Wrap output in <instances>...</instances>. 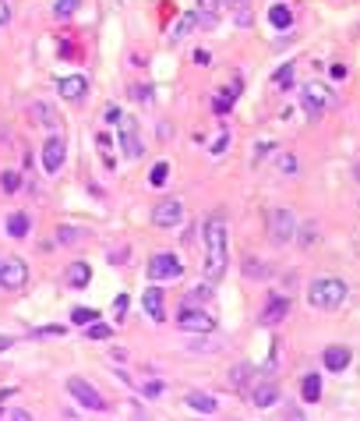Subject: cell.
I'll return each instance as SVG.
<instances>
[{"label":"cell","instance_id":"cell-31","mask_svg":"<svg viewBox=\"0 0 360 421\" xmlns=\"http://www.w3.org/2000/svg\"><path fill=\"white\" fill-rule=\"evenodd\" d=\"M290 82H293V64H283L279 75H275V89H283V85H290Z\"/></svg>","mask_w":360,"mask_h":421},{"label":"cell","instance_id":"cell-11","mask_svg":"<svg viewBox=\"0 0 360 421\" xmlns=\"http://www.w3.org/2000/svg\"><path fill=\"white\" fill-rule=\"evenodd\" d=\"M68 393H71L82 407H89V410H106V400L99 396V389H92L82 375H71V379H68Z\"/></svg>","mask_w":360,"mask_h":421},{"label":"cell","instance_id":"cell-26","mask_svg":"<svg viewBox=\"0 0 360 421\" xmlns=\"http://www.w3.org/2000/svg\"><path fill=\"white\" fill-rule=\"evenodd\" d=\"M166 173H170V163L159 159V163L152 166V173H149V184H152V188H163V184H166Z\"/></svg>","mask_w":360,"mask_h":421},{"label":"cell","instance_id":"cell-30","mask_svg":"<svg viewBox=\"0 0 360 421\" xmlns=\"http://www.w3.org/2000/svg\"><path fill=\"white\" fill-rule=\"evenodd\" d=\"M194 18H198V15H184V22H177V29H173V39H180V36H187V32H191V29L198 25Z\"/></svg>","mask_w":360,"mask_h":421},{"label":"cell","instance_id":"cell-39","mask_svg":"<svg viewBox=\"0 0 360 421\" xmlns=\"http://www.w3.org/2000/svg\"><path fill=\"white\" fill-rule=\"evenodd\" d=\"M39 333H43V336H61V333H68V329H64V326H43Z\"/></svg>","mask_w":360,"mask_h":421},{"label":"cell","instance_id":"cell-14","mask_svg":"<svg viewBox=\"0 0 360 421\" xmlns=\"http://www.w3.org/2000/svg\"><path fill=\"white\" fill-rule=\"evenodd\" d=\"M321 365H325L328 372H346V368H349V350H346V347H325Z\"/></svg>","mask_w":360,"mask_h":421},{"label":"cell","instance_id":"cell-24","mask_svg":"<svg viewBox=\"0 0 360 421\" xmlns=\"http://www.w3.org/2000/svg\"><path fill=\"white\" fill-rule=\"evenodd\" d=\"M209 298H212V280H205L201 287L187 291V305H201V301H209Z\"/></svg>","mask_w":360,"mask_h":421},{"label":"cell","instance_id":"cell-41","mask_svg":"<svg viewBox=\"0 0 360 421\" xmlns=\"http://www.w3.org/2000/svg\"><path fill=\"white\" fill-rule=\"evenodd\" d=\"M135 96H138V99H145V103H149V99H152V96H156V92H152V89H145V85H138V89H135Z\"/></svg>","mask_w":360,"mask_h":421},{"label":"cell","instance_id":"cell-34","mask_svg":"<svg viewBox=\"0 0 360 421\" xmlns=\"http://www.w3.org/2000/svg\"><path fill=\"white\" fill-rule=\"evenodd\" d=\"M223 0H198V15H216Z\"/></svg>","mask_w":360,"mask_h":421},{"label":"cell","instance_id":"cell-12","mask_svg":"<svg viewBox=\"0 0 360 421\" xmlns=\"http://www.w3.org/2000/svg\"><path fill=\"white\" fill-rule=\"evenodd\" d=\"M85 92H89L85 75H64V78H57V96H61L64 103H82Z\"/></svg>","mask_w":360,"mask_h":421},{"label":"cell","instance_id":"cell-28","mask_svg":"<svg viewBox=\"0 0 360 421\" xmlns=\"http://www.w3.org/2000/svg\"><path fill=\"white\" fill-rule=\"evenodd\" d=\"M244 269H247V276H251V280H265V276H268V266H261L258 259H247V262H244Z\"/></svg>","mask_w":360,"mask_h":421},{"label":"cell","instance_id":"cell-46","mask_svg":"<svg viewBox=\"0 0 360 421\" xmlns=\"http://www.w3.org/2000/svg\"><path fill=\"white\" fill-rule=\"evenodd\" d=\"M226 4H233V8H237V4H244V0H226Z\"/></svg>","mask_w":360,"mask_h":421},{"label":"cell","instance_id":"cell-4","mask_svg":"<svg viewBox=\"0 0 360 421\" xmlns=\"http://www.w3.org/2000/svg\"><path fill=\"white\" fill-rule=\"evenodd\" d=\"M117 142H120L124 159H138V156L145 152L142 135H138V121H135V117H128V114H120V117H117Z\"/></svg>","mask_w":360,"mask_h":421},{"label":"cell","instance_id":"cell-16","mask_svg":"<svg viewBox=\"0 0 360 421\" xmlns=\"http://www.w3.org/2000/svg\"><path fill=\"white\" fill-rule=\"evenodd\" d=\"M4 231L22 241V238H29V231H32V216H29V213H11L8 224H4Z\"/></svg>","mask_w":360,"mask_h":421},{"label":"cell","instance_id":"cell-2","mask_svg":"<svg viewBox=\"0 0 360 421\" xmlns=\"http://www.w3.org/2000/svg\"><path fill=\"white\" fill-rule=\"evenodd\" d=\"M346 294H349V287H346L342 280L321 276V280H314V283L307 287V305H311V308H321V312H332V308H339V305L346 301Z\"/></svg>","mask_w":360,"mask_h":421},{"label":"cell","instance_id":"cell-33","mask_svg":"<svg viewBox=\"0 0 360 421\" xmlns=\"http://www.w3.org/2000/svg\"><path fill=\"white\" fill-rule=\"evenodd\" d=\"M78 238H82V231H75V227H61V231H57V241H61V245L78 241Z\"/></svg>","mask_w":360,"mask_h":421},{"label":"cell","instance_id":"cell-29","mask_svg":"<svg viewBox=\"0 0 360 421\" xmlns=\"http://www.w3.org/2000/svg\"><path fill=\"white\" fill-rule=\"evenodd\" d=\"M32 117H36V121H43V124H50V128H57V114H54V110H46L43 103H39V106H32Z\"/></svg>","mask_w":360,"mask_h":421},{"label":"cell","instance_id":"cell-6","mask_svg":"<svg viewBox=\"0 0 360 421\" xmlns=\"http://www.w3.org/2000/svg\"><path fill=\"white\" fill-rule=\"evenodd\" d=\"M25 283H29V266H25V259H18V255L0 259V287H4V291H22Z\"/></svg>","mask_w":360,"mask_h":421},{"label":"cell","instance_id":"cell-19","mask_svg":"<svg viewBox=\"0 0 360 421\" xmlns=\"http://www.w3.org/2000/svg\"><path fill=\"white\" fill-rule=\"evenodd\" d=\"M184 403L187 407H194V410H201V414H216V396H209V393H187L184 396Z\"/></svg>","mask_w":360,"mask_h":421},{"label":"cell","instance_id":"cell-37","mask_svg":"<svg viewBox=\"0 0 360 421\" xmlns=\"http://www.w3.org/2000/svg\"><path fill=\"white\" fill-rule=\"evenodd\" d=\"M142 393L156 400V396H163V382H145V386H142Z\"/></svg>","mask_w":360,"mask_h":421},{"label":"cell","instance_id":"cell-32","mask_svg":"<svg viewBox=\"0 0 360 421\" xmlns=\"http://www.w3.org/2000/svg\"><path fill=\"white\" fill-rule=\"evenodd\" d=\"M71 319H75V326H89V322H96V312L92 308H78Z\"/></svg>","mask_w":360,"mask_h":421},{"label":"cell","instance_id":"cell-35","mask_svg":"<svg viewBox=\"0 0 360 421\" xmlns=\"http://www.w3.org/2000/svg\"><path fill=\"white\" fill-rule=\"evenodd\" d=\"M8 25H11V4L0 0V29H8Z\"/></svg>","mask_w":360,"mask_h":421},{"label":"cell","instance_id":"cell-5","mask_svg":"<svg viewBox=\"0 0 360 421\" xmlns=\"http://www.w3.org/2000/svg\"><path fill=\"white\" fill-rule=\"evenodd\" d=\"M184 276V262L173 252H159L149 259V280L152 283H166V280H180Z\"/></svg>","mask_w":360,"mask_h":421},{"label":"cell","instance_id":"cell-8","mask_svg":"<svg viewBox=\"0 0 360 421\" xmlns=\"http://www.w3.org/2000/svg\"><path fill=\"white\" fill-rule=\"evenodd\" d=\"M268 238L275 245H290L297 238V216L290 213V209H275V213L268 216Z\"/></svg>","mask_w":360,"mask_h":421},{"label":"cell","instance_id":"cell-23","mask_svg":"<svg viewBox=\"0 0 360 421\" xmlns=\"http://www.w3.org/2000/svg\"><path fill=\"white\" fill-rule=\"evenodd\" d=\"M233 99H237V92H233V89L216 92V96H212V110H216V114H230V110H233Z\"/></svg>","mask_w":360,"mask_h":421},{"label":"cell","instance_id":"cell-10","mask_svg":"<svg viewBox=\"0 0 360 421\" xmlns=\"http://www.w3.org/2000/svg\"><path fill=\"white\" fill-rule=\"evenodd\" d=\"M177 326H180L184 333H212V329H216V319H212L209 312H201L198 305H187V308L177 315Z\"/></svg>","mask_w":360,"mask_h":421},{"label":"cell","instance_id":"cell-9","mask_svg":"<svg viewBox=\"0 0 360 421\" xmlns=\"http://www.w3.org/2000/svg\"><path fill=\"white\" fill-rule=\"evenodd\" d=\"M39 159H43V170H46V173H61V166H64V159H68V142H64L61 135H50V138L43 142Z\"/></svg>","mask_w":360,"mask_h":421},{"label":"cell","instance_id":"cell-25","mask_svg":"<svg viewBox=\"0 0 360 421\" xmlns=\"http://www.w3.org/2000/svg\"><path fill=\"white\" fill-rule=\"evenodd\" d=\"M85 336H89V340H110V336H113V326H106V322H89Z\"/></svg>","mask_w":360,"mask_h":421},{"label":"cell","instance_id":"cell-15","mask_svg":"<svg viewBox=\"0 0 360 421\" xmlns=\"http://www.w3.org/2000/svg\"><path fill=\"white\" fill-rule=\"evenodd\" d=\"M286 312H290V301H286V298H272V301L265 305V312H261V326H275V322H283Z\"/></svg>","mask_w":360,"mask_h":421},{"label":"cell","instance_id":"cell-43","mask_svg":"<svg viewBox=\"0 0 360 421\" xmlns=\"http://www.w3.org/2000/svg\"><path fill=\"white\" fill-rule=\"evenodd\" d=\"M194 61H198V64H212V57H209L205 50H194Z\"/></svg>","mask_w":360,"mask_h":421},{"label":"cell","instance_id":"cell-18","mask_svg":"<svg viewBox=\"0 0 360 421\" xmlns=\"http://www.w3.org/2000/svg\"><path fill=\"white\" fill-rule=\"evenodd\" d=\"M89 280H92V269H89V262H75V266H68V283L71 287H89Z\"/></svg>","mask_w":360,"mask_h":421},{"label":"cell","instance_id":"cell-38","mask_svg":"<svg viewBox=\"0 0 360 421\" xmlns=\"http://www.w3.org/2000/svg\"><path fill=\"white\" fill-rule=\"evenodd\" d=\"M279 170H283V173H297V159H293V156H283Z\"/></svg>","mask_w":360,"mask_h":421},{"label":"cell","instance_id":"cell-45","mask_svg":"<svg viewBox=\"0 0 360 421\" xmlns=\"http://www.w3.org/2000/svg\"><path fill=\"white\" fill-rule=\"evenodd\" d=\"M11 347V336H0V350H8Z\"/></svg>","mask_w":360,"mask_h":421},{"label":"cell","instance_id":"cell-7","mask_svg":"<svg viewBox=\"0 0 360 421\" xmlns=\"http://www.w3.org/2000/svg\"><path fill=\"white\" fill-rule=\"evenodd\" d=\"M152 224L170 231V227H180L184 224V202L180 198H163L152 205Z\"/></svg>","mask_w":360,"mask_h":421},{"label":"cell","instance_id":"cell-21","mask_svg":"<svg viewBox=\"0 0 360 421\" xmlns=\"http://www.w3.org/2000/svg\"><path fill=\"white\" fill-rule=\"evenodd\" d=\"M300 396H304V403H318L321 400V375H307Z\"/></svg>","mask_w":360,"mask_h":421},{"label":"cell","instance_id":"cell-17","mask_svg":"<svg viewBox=\"0 0 360 421\" xmlns=\"http://www.w3.org/2000/svg\"><path fill=\"white\" fill-rule=\"evenodd\" d=\"M251 400H254V407H272V403L279 400V386H275V382H261V386L251 393Z\"/></svg>","mask_w":360,"mask_h":421},{"label":"cell","instance_id":"cell-44","mask_svg":"<svg viewBox=\"0 0 360 421\" xmlns=\"http://www.w3.org/2000/svg\"><path fill=\"white\" fill-rule=\"evenodd\" d=\"M117 312H120V315L128 312V294H120V298H117Z\"/></svg>","mask_w":360,"mask_h":421},{"label":"cell","instance_id":"cell-27","mask_svg":"<svg viewBox=\"0 0 360 421\" xmlns=\"http://www.w3.org/2000/svg\"><path fill=\"white\" fill-rule=\"evenodd\" d=\"M78 4H82V0H57V4H54V15H57V18H71V15L78 11Z\"/></svg>","mask_w":360,"mask_h":421},{"label":"cell","instance_id":"cell-20","mask_svg":"<svg viewBox=\"0 0 360 421\" xmlns=\"http://www.w3.org/2000/svg\"><path fill=\"white\" fill-rule=\"evenodd\" d=\"M268 25L290 29V25H293V11H290L286 4H272V8H268Z\"/></svg>","mask_w":360,"mask_h":421},{"label":"cell","instance_id":"cell-1","mask_svg":"<svg viewBox=\"0 0 360 421\" xmlns=\"http://www.w3.org/2000/svg\"><path fill=\"white\" fill-rule=\"evenodd\" d=\"M230 269V234H226V216L212 213L205 220V280H223Z\"/></svg>","mask_w":360,"mask_h":421},{"label":"cell","instance_id":"cell-36","mask_svg":"<svg viewBox=\"0 0 360 421\" xmlns=\"http://www.w3.org/2000/svg\"><path fill=\"white\" fill-rule=\"evenodd\" d=\"M226 142H230V131H219V138L212 142V156H219V152L226 149Z\"/></svg>","mask_w":360,"mask_h":421},{"label":"cell","instance_id":"cell-40","mask_svg":"<svg viewBox=\"0 0 360 421\" xmlns=\"http://www.w3.org/2000/svg\"><path fill=\"white\" fill-rule=\"evenodd\" d=\"M332 78H335V82H342V78H349V75H346V68H342V64H332Z\"/></svg>","mask_w":360,"mask_h":421},{"label":"cell","instance_id":"cell-3","mask_svg":"<svg viewBox=\"0 0 360 421\" xmlns=\"http://www.w3.org/2000/svg\"><path fill=\"white\" fill-rule=\"evenodd\" d=\"M300 103H304L307 117H321V114H328L335 106V92L328 85H321V82H307L304 92H300Z\"/></svg>","mask_w":360,"mask_h":421},{"label":"cell","instance_id":"cell-47","mask_svg":"<svg viewBox=\"0 0 360 421\" xmlns=\"http://www.w3.org/2000/svg\"><path fill=\"white\" fill-rule=\"evenodd\" d=\"M0 417H8V410H0Z\"/></svg>","mask_w":360,"mask_h":421},{"label":"cell","instance_id":"cell-22","mask_svg":"<svg viewBox=\"0 0 360 421\" xmlns=\"http://www.w3.org/2000/svg\"><path fill=\"white\" fill-rule=\"evenodd\" d=\"M0 191H8V195L22 191V173L18 170H4V173H0Z\"/></svg>","mask_w":360,"mask_h":421},{"label":"cell","instance_id":"cell-42","mask_svg":"<svg viewBox=\"0 0 360 421\" xmlns=\"http://www.w3.org/2000/svg\"><path fill=\"white\" fill-rule=\"evenodd\" d=\"M8 417H15V421H32L29 410H8Z\"/></svg>","mask_w":360,"mask_h":421},{"label":"cell","instance_id":"cell-13","mask_svg":"<svg viewBox=\"0 0 360 421\" xmlns=\"http://www.w3.org/2000/svg\"><path fill=\"white\" fill-rule=\"evenodd\" d=\"M142 308H145L149 319L163 322V319H166V312H163V291H159V287H149V291L142 294Z\"/></svg>","mask_w":360,"mask_h":421}]
</instances>
